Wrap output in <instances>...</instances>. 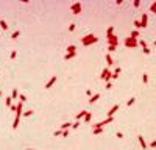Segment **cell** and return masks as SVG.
Here are the masks:
<instances>
[{
	"label": "cell",
	"instance_id": "6da1fadb",
	"mask_svg": "<svg viewBox=\"0 0 156 150\" xmlns=\"http://www.w3.org/2000/svg\"><path fill=\"white\" fill-rule=\"evenodd\" d=\"M97 41H98V38L95 35H86L84 38H81V44L84 45V47H88V45H91V44H95Z\"/></svg>",
	"mask_w": 156,
	"mask_h": 150
},
{
	"label": "cell",
	"instance_id": "7a4b0ae2",
	"mask_svg": "<svg viewBox=\"0 0 156 150\" xmlns=\"http://www.w3.org/2000/svg\"><path fill=\"white\" fill-rule=\"evenodd\" d=\"M123 44H125V47H128V49H134V47H137V45H139V42H137V39H134V38H131V36H130V38L125 39Z\"/></svg>",
	"mask_w": 156,
	"mask_h": 150
},
{
	"label": "cell",
	"instance_id": "3957f363",
	"mask_svg": "<svg viewBox=\"0 0 156 150\" xmlns=\"http://www.w3.org/2000/svg\"><path fill=\"white\" fill-rule=\"evenodd\" d=\"M81 9H83V5L80 2H75V3H72V6H70V11L74 13L75 16H78L80 13H81Z\"/></svg>",
	"mask_w": 156,
	"mask_h": 150
},
{
	"label": "cell",
	"instance_id": "277c9868",
	"mask_svg": "<svg viewBox=\"0 0 156 150\" xmlns=\"http://www.w3.org/2000/svg\"><path fill=\"white\" fill-rule=\"evenodd\" d=\"M111 72H109V69H103V72H102V75H100V78L102 80H103V81H106V83H108L109 81V80H111Z\"/></svg>",
	"mask_w": 156,
	"mask_h": 150
},
{
	"label": "cell",
	"instance_id": "5b68a950",
	"mask_svg": "<svg viewBox=\"0 0 156 150\" xmlns=\"http://www.w3.org/2000/svg\"><path fill=\"white\" fill-rule=\"evenodd\" d=\"M108 44H109V45H115V47H117V45H119V38H117L115 35L108 36Z\"/></svg>",
	"mask_w": 156,
	"mask_h": 150
},
{
	"label": "cell",
	"instance_id": "8992f818",
	"mask_svg": "<svg viewBox=\"0 0 156 150\" xmlns=\"http://www.w3.org/2000/svg\"><path fill=\"white\" fill-rule=\"evenodd\" d=\"M56 80H58V77H56V75H53L52 78H50V80H48V81H47V85H45V89H50L52 86H53V85H55V83H56Z\"/></svg>",
	"mask_w": 156,
	"mask_h": 150
},
{
	"label": "cell",
	"instance_id": "52a82bcc",
	"mask_svg": "<svg viewBox=\"0 0 156 150\" xmlns=\"http://www.w3.org/2000/svg\"><path fill=\"white\" fill-rule=\"evenodd\" d=\"M117 111H119V105L115 103V105H114V106H112V108L108 111V117H114V114H115Z\"/></svg>",
	"mask_w": 156,
	"mask_h": 150
},
{
	"label": "cell",
	"instance_id": "ba28073f",
	"mask_svg": "<svg viewBox=\"0 0 156 150\" xmlns=\"http://www.w3.org/2000/svg\"><path fill=\"white\" fill-rule=\"evenodd\" d=\"M137 139H139V144H141V147L144 149V150H147V147H148V144H147V142H145L144 136H137Z\"/></svg>",
	"mask_w": 156,
	"mask_h": 150
},
{
	"label": "cell",
	"instance_id": "9c48e42d",
	"mask_svg": "<svg viewBox=\"0 0 156 150\" xmlns=\"http://www.w3.org/2000/svg\"><path fill=\"white\" fill-rule=\"evenodd\" d=\"M147 22H148V16L147 14H142V17H141V27H142V28L147 27Z\"/></svg>",
	"mask_w": 156,
	"mask_h": 150
},
{
	"label": "cell",
	"instance_id": "30bf717a",
	"mask_svg": "<svg viewBox=\"0 0 156 150\" xmlns=\"http://www.w3.org/2000/svg\"><path fill=\"white\" fill-rule=\"evenodd\" d=\"M74 52H77V45H67L66 47V53H74Z\"/></svg>",
	"mask_w": 156,
	"mask_h": 150
},
{
	"label": "cell",
	"instance_id": "8fae6325",
	"mask_svg": "<svg viewBox=\"0 0 156 150\" xmlns=\"http://www.w3.org/2000/svg\"><path fill=\"white\" fill-rule=\"evenodd\" d=\"M75 56H77V52H74V53H66V55H64V59H66V61H69V59L75 58Z\"/></svg>",
	"mask_w": 156,
	"mask_h": 150
},
{
	"label": "cell",
	"instance_id": "7c38bea8",
	"mask_svg": "<svg viewBox=\"0 0 156 150\" xmlns=\"http://www.w3.org/2000/svg\"><path fill=\"white\" fill-rule=\"evenodd\" d=\"M105 59H106V63H108V66H112V64H114V59H112V56L109 55V53L105 56Z\"/></svg>",
	"mask_w": 156,
	"mask_h": 150
},
{
	"label": "cell",
	"instance_id": "4fadbf2b",
	"mask_svg": "<svg viewBox=\"0 0 156 150\" xmlns=\"http://www.w3.org/2000/svg\"><path fill=\"white\" fill-rule=\"evenodd\" d=\"M120 71H122V69H120V67H115V71H114V72H112V75H111V78H112V80H115V78H117V77H119V74H120Z\"/></svg>",
	"mask_w": 156,
	"mask_h": 150
},
{
	"label": "cell",
	"instance_id": "5bb4252c",
	"mask_svg": "<svg viewBox=\"0 0 156 150\" xmlns=\"http://www.w3.org/2000/svg\"><path fill=\"white\" fill-rule=\"evenodd\" d=\"M130 36H131V38H134V39H137L139 36H141V31H139V30H133Z\"/></svg>",
	"mask_w": 156,
	"mask_h": 150
},
{
	"label": "cell",
	"instance_id": "9a60e30c",
	"mask_svg": "<svg viewBox=\"0 0 156 150\" xmlns=\"http://www.w3.org/2000/svg\"><path fill=\"white\" fill-rule=\"evenodd\" d=\"M8 24H6V21H3V19H0V28L2 30H8Z\"/></svg>",
	"mask_w": 156,
	"mask_h": 150
},
{
	"label": "cell",
	"instance_id": "2e32d148",
	"mask_svg": "<svg viewBox=\"0 0 156 150\" xmlns=\"http://www.w3.org/2000/svg\"><path fill=\"white\" fill-rule=\"evenodd\" d=\"M11 99H13V100L19 99V91H17V89H13V92H11Z\"/></svg>",
	"mask_w": 156,
	"mask_h": 150
},
{
	"label": "cell",
	"instance_id": "e0dca14e",
	"mask_svg": "<svg viewBox=\"0 0 156 150\" xmlns=\"http://www.w3.org/2000/svg\"><path fill=\"white\" fill-rule=\"evenodd\" d=\"M86 114H88V111H81V113H78V114H77V121H81V119H84Z\"/></svg>",
	"mask_w": 156,
	"mask_h": 150
},
{
	"label": "cell",
	"instance_id": "ac0fdd59",
	"mask_svg": "<svg viewBox=\"0 0 156 150\" xmlns=\"http://www.w3.org/2000/svg\"><path fill=\"white\" fill-rule=\"evenodd\" d=\"M98 99H100V94H94V95L91 97V100H89V103H95Z\"/></svg>",
	"mask_w": 156,
	"mask_h": 150
},
{
	"label": "cell",
	"instance_id": "d6986e66",
	"mask_svg": "<svg viewBox=\"0 0 156 150\" xmlns=\"http://www.w3.org/2000/svg\"><path fill=\"white\" fill-rule=\"evenodd\" d=\"M70 127H72L70 122H66V124H62V125H61V128H59V130H69Z\"/></svg>",
	"mask_w": 156,
	"mask_h": 150
},
{
	"label": "cell",
	"instance_id": "ffe728a7",
	"mask_svg": "<svg viewBox=\"0 0 156 150\" xmlns=\"http://www.w3.org/2000/svg\"><path fill=\"white\" fill-rule=\"evenodd\" d=\"M19 36H20V31H19V30H16L14 33H11V39H17Z\"/></svg>",
	"mask_w": 156,
	"mask_h": 150
},
{
	"label": "cell",
	"instance_id": "44dd1931",
	"mask_svg": "<svg viewBox=\"0 0 156 150\" xmlns=\"http://www.w3.org/2000/svg\"><path fill=\"white\" fill-rule=\"evenodd\" d=\"M112 35H114V27H109L106 30V36H112Z\"/></svg>",
	"mask_w": 156,
	"mask_h": 150
},
{
	"label": "cell",
	"instance_id": "7402d4cb",
	"mask_svg": "<svg viewBox=\"0 0 156 150\" xmlns=\"http://www.w3.org/2000/svg\"><path fill=\"white\" fill-rule=\"evenodd\" d=\"M92 133H94V135H102V133H103V128H92Z\"/></svg>",
	"mask_w": 156,
	"mask_h": 150
},
{
	"label": "cell",
	"instance_id": "603a6c76",
	"mask_svg": "<svg viewBox=\"0 0 156 150\" xmlns=\"http://www.w3.org/2000/svg\"><path fill=\"white\" fill-rule=\"evenodd\" d=\"M150 11L153 13V14H156V2H153V3L150 5Z\"/></svg>",
	"mask_w": 156,
	"mask_h": 150
},
{
	"label": "cell",
	"instance_id": "cb8c5ba5",
	"mask_svg": "<svg viewBox=\"0 0 156 150\" xmlns=\"http://www.w3.org/2000/svg\"><path fill=\"white\" fill-rule=\"evenodd\" d=\"M33 114V111L31 109H28V111H25V113H22V116H24V117H30V116Z\"/></svg>",
	"mask_w": 156,
	"mask_h": 150
},
{
	"label": "cell",
	"instance_id": "d4e9b609",
	"mask_svg": "<svg viewBox=\"0 0 156 150\" xmlns=\"http://www.w3.org/2000/svg\"><path fill=\"white\" fill-rule=\"evenodd\" d=\"M91 119H92V114H91V113H88V114L84 116V122H91Z\"/></svg>",
	"mask_w": 156,
	"mask_h": 150
},
{
	"label": "cell",
	"instance_id": "484cf974",
	"mask_svg": "<svg viewBox=\"0 0 156 150\" xmlns=\"http://www.w3.org/2000/svg\"><path fill=\"white\" fill-rule=\"evenodd\" d=\"M19 100H20L22 103H25V102H27V95H24V94H19Z\"/></svg>",
	"mask_w": 156,
	"mask_h": 150
},
{
	"label": "cell",
	"instance_id": "4316f807",
	"mask_svg": "<svg viewBox=\"0 0 156 150\" xmlns=\"http://www.w3.org/2000/svg\"><path fill=\"white\" fill-rule=\"evenodd\" d=\"M137 42H139V45H141L142 49H145V47H147V42H145L144 39H141V41H137Z\"/></svg>",
	"mask_w": 156,
	"mask_h": 150
},
{
	"label": "cell",
	"instance_id": "83f0119b",
	"mask_svg": "<svg viewBox=\"0 0 156 150\" xmlns=\"http://www.w3.org/2000/svg\"><path fill=\"white\" fill-rule=\"evenodd\" d=\"M5 102H6V105H8V106H11V105H13V99H11V95H9V97H6Z\"/></svg>",
	"mask_w": 156,
	"mask_h": 150
},
{
	"label": "cell",
	"instance_id": "f1b7e54d",
	"mask_svg": "<svg viewBox=\"0 0 156 150\" xmlns=\"http://www.w3.org/2000/svg\"><path fill=\"white\" fill-rule=\"evenodd\" d=\"M134 27H136V30L142 28V27H141V21H134Z\"/></svg>",
	"mask_w": 156,
	"mask_h": 150
},
{
	"label": "cell",
	"instance_id": "f546056e",
	"mask_svg": "<svg viewBox=\"0 0 156 150\" xmlns=\"http://www.w3.org/2000/svg\"><path fill=\"white\" fill-rule=\"evenodd\" d=\"M134 102H136V99H134V97H131V99H130V100H128V102H127V105H128V106H131V105H133V103H134Z\"/></svg>",
	"mask_w": 156,
	"mask_h": 150
},
{
	"label": "cell",
	"instance_id": "4dcf8cb0",
	"mask_svg": "<svg viewBox=\"0 0 156 150\" xmlns=\"http://www.w3.org/2000/svg\"><path fill=\"white\" fill-rule=\"evenodd\" d=\"M16 56H17V53H16V50H13V52L9 53V58H11V59H14Z\"/></svg>",
	"mask_w": 156,
	"mask_h": 150
},
{
	"label": "cell",
	"instance_id": "1f68e13d",
	"mask_svg": "<svg viewBox=\"0 0 156 150\" xmlns=\"http://www.w3.org/2000/svg\"><path fill=\"white\" fill-rule=\"evenodd\" d=\"M61 136H62V138H67V136H69V130H62Z\"/></svg>",
	"mask_w": 156,
	"mask_h": 150
},
{
	"label": "cell",
	"instance_id": "d6a6232c",
	"mask_svg": "<svg viewBox=\"0 0 156 150\" xmlns=\"http://www.w3.org/2000/svg\"><path fill=\"white\" fill-rule=\"evenodd\" d=\"M142 52H144L145 55H150V53H151V50L148 49V47H145V49H142Z\"/></svg>",
	"mask_w": 156,
	"mask_h": 150
},
{
	"label": "cell",
	"instance_id": "836d02e7",
	"mask_svg": "<svg viewBox=\"0 0 156 150\" xmlns=\"http://www.w3.org/2000/svg\"><path fill=\"white\" fill-rule=\"evenodd\" d=\"M142 81H144V83H148V75H147V74L142 75Z\"/></svg>",
	"mask_w": 156,
	"mask_h": 150
},
{
	"label": "cell",
	"instance_id": "e575fe53",
	"mask_svg": "<svg viewBox=\"0 0 156 150\" xmlns=\"http://www.w3.org/2000/svg\"><path fill=\"white\" fill-rule=\"evenodd\" d=\"M139 5H141L139 0H134V2H133V6H134V8H139Z\"/></svg>",
	"mask_w": 156,
	"mask_h": 150
},
{
	"label": "cell",
	"instance_id": "d590c367",
	"mask_svg": "<svg viewBox=\"0 0 156 150\" xmlns=\"http://www.w3.org/2000/svg\"><path fill=\"white\" fill-rule=\"evenodd\" d=\"M78 127H80V121H77L75 124H72V128H74V130H77Z\"/></svg>",
	"mask_w": 156,
	"mask_h": 150
},
{
	"label": "cell",
	"instance_id": "8d00e7d4",
	"mask_svg": "<svg viewBox=\"0 0 156 150\" xmlns=\"http://www.w3.org/2000/svg\"><path fill=\"white\" fill-rule=\"evenodd\" d=\"M75 27H77L75 24H70L69 25V31H75Z\"/></svg>",
	"mask_w": 156,
	"mask_h": 150
},
{
	"label": "cell",
	"instance_id": "74e56055",
	"mask_svg": "<svg viewBox=\"0 0 156 150\" xmlns=\"http://www.w3.org/2000/svg\"><path fill=\"white\" fill-rule=\"evenodd\" d=\"M115 49H117L115 45H108V50H109V52H115Z\"/></svg>",
	"mask_w": 156,
	"mask_h": 150
},
{
	"label": "cell",
	"instance_id": "f35d334b",
	"mask_svg": "<svg viewBox=\"0 0 156 150\" xmlns=\"http://www.w3.org/2000/svg\"><path fill=\"white\" fill-rule=\"evenodd\" d=\"M61 133H62V130H56L53 135H55V136H61Z\"/></svg>",
	"mask_w": 156,
	"mask_h": 150
},
{
	"label": "cell",
	"instance_id": "ab89813d",
	"mask_svg": "<svg viewBox=\"0 0 156 150\" xmlns=\"http://www.w3.org/2000/svg\"><path fill=\"white\" fill-rule=\"evenodd\" d=\"M86 94H88L89 97H92V95H94V94H92V91H91V89H86Z\"/></svg>",
	"mask_w": 156,
	"mask_h": 150
},
{
	"label": "cell",
	"instance_id": "60d3db41",
	"mask_svg": "<svg viewBox=\"0 0 156 150\" xmlns=\"http://www.w3.org/2000/svg\"><path fill=\"white\" fill-rule=\"evenodd\" d=\"M111 88H112V83L108 81V83H106V89H111Z\"/></svg>",
	"mask_w": 156,
	"mask_h": 150
},
{
	"label": "cell",
	"instance_id": "b9f144b4",
	"mask_svg": "<svg viewBox=\"0 0 156 150\" xmlns=\"http://www.w3.org/2000/svg\"><path fill=\"white\" fill-rule=\"evenodd\" d=\"M9 109H11V111H16V109H17V105H11V106H9Z\"/></svg>",
	"mask_w": 156,
	"mask_h": 150
},
{
	"label": "cell",
	"instance_id": "7bdbcfd3",
	"mask_svg": "<svg viewBox=\"0 0 156 150\" xmlns=\"http://www.w3.org/2000/svg\"><path fill=\"white\" fill-rule=\"evenodd\" d=\"M115 136H117V138H119V139H122V138H123V135H122V133H120V131H119V133H117V135H115Z\"/></svg>",
	"mask_w": 156,
	"mask_h": 150
},
{
	"label": "cell",
	"instance_id": "ee69618b",
	"mask_svg": "<svg viewBox=\"0 0 156 150\" xmlns=\"http://www.w3.org/2000/svg\"><path fill=\"white\" fill-rule=\"evenodd\" d=\"M150 147H156V141H151L150 142Z\"/></svg>",
	"mask_w": 156,
	"mask_h": 150
},
{
	"label": "cell",
	"instance_id": "f6af8a7d",
	"mask_svg": "<svg viewBox=\"0 0 156 150\" xmlns=\"http://www.w3.org/2000/svg\"><path fill=\"white\" fill-rule=\"evenodd\" d=\"M153 44H155V45H156V41H155V42H153Z\"/></svg>",
	"mask_w": 156,
	"mask_h": 150
},
{
	"label": "cell",
	"instance_id": "bcb514c9",
	"mask_svg": "<svg viewBox=\"0 0 156 150\" xmlns=\"http://www.w3.org/2000/svg\"><path fill=\"white\" fill-rule=\"evenodd\" d=\"M0 95H2V91H0Z\"/></svg>",
	"mask_w": 156,
	"mask_h": 150
}]
</instances>
